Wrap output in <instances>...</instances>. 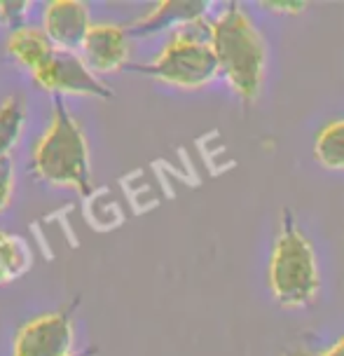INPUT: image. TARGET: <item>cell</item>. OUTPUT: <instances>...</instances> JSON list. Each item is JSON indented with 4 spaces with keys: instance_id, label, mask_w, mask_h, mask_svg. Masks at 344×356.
Returning <instances> with one entry per match:
<instances>
[{
    "instance_id": "6da1fadb",
    "label": "cell",
    "mask_w": 344,
    "mask_h": 356,
    "mask_svg": "<svg viewBox=\"0 0 344 356\" xmlns=\"http://www.w3.org/2000/svg\"><path fill=\"white\" fill-rule=\"evenodd\" d=\"M211 44L229 89L244 104H253L263 92L267 44L241 5H227L211 19Z\"/></svg>"
},
{
    "instance_id": "7a4b0ae2",
    "label": "cell",
    "mask_w": 344,
    "mask_h": 356,
    "mask_svg": "<svg viewBox=\"0 0 344 356\" xmlns=\"http://www.w3.org/2000/svg\"><path fill=\"white\" fill-rule=\"evenodd\" d=\"M35 176L54 188H71L80 195L92 190V162L85 129L66 111L61 99L54 101V113L47 129L33 148Z\"/></svg>"
},
{
    "instance_id": "3957f363",
    "label": "cell",
    "mask_w": 344,
    "mask_h": 356,
    "mask_svg": "<svg viewBox=\"0 0 344 356\" xmlns=\"http://www.w3.org/2000/svg\"><path fill=\"white\" fill-rule=\"evenodd\" d=\"M267 284L274 300L286 309L309 307L321 291L316 251L290 213H284L281 230L274 239L267 263Z\"/></svg>"
},
{
    "instance_id": "277c9868",
    "label": "cell",
    "mask_w": 344,
    "mask_h": 356,
    "mask_svg": "<svg viewBox=\"0 0 344 356\" xmlns=\"http://www.w3.org/2000/svg\"><path fill=\"white\" fill-rule=\"evenodd\" d=\"M136 71L178 89H202L211 85L220 75V63L211 44V22L202 17L171 31L169 40L155 59L145 66H136Z\"/></svg>"
},
{
    "instance_id": "5b68a950",
    "label": "cell",
    "mask_w": 344,
    "mask_h": 356,
    "mask_svg": "<svg viewBox=\"0 0 344 356\" xmlns=\"http://www.w3.org/2000/svg\"><path fill=\"white\" fill-rule=\"evenodd\" d=\"M31 78L44 92L99 99L113 97V92L99 80V75L87 66L85 59L78 52H66V49H56L40 68L31 73Z\"/></svg>"
},
{
    "instance_id": "8992f818",
    "label": "cell",
    "mask_w": 344,
    "mask_h": 356,
    "mask_svg": "<svg viewBox=\"0 0 344 356\" xmlns=\"http://www.w3.org/2000/svg\"><path fill=\"white\" fill-rule=\"evenodd\" d=\"M75 330L66 312H47L17 330L12 356H73Z\"/></svg>"
},
{
    "instance_id": "52a82bcc",
    "label": "cell",
    "mask_w": 344,
    "mask_h": 356,
    "mask_svg": "<svg viewBox=\"0 0 344 356\" xmlns=\"http://www.w3.org/2000/svg\"><path fill=\"white\" fill-rule=\"evenodd\" d=\"M80 56L97 75L122 71L129 61V31L120 24H92Z\"/></svg>"
},
{
    "instance_id": "ba28073f",
    "label": "cell",
    "mask_w": 344,
    "mask_h": 356,
    "mask_svg": "<svg viewBox=\"0 0 344 356\" xmlns=\"http://www.w3.org/2000/svg\"><path fill=\"white\" fill-rule=\"evenodd\" d=\"M42 29L56 49L78 52L89 29H92V17H89L87 3H80V0H54V3H47L42 12Z\"/></svg>"
},
{
    "instance_id": "9c48e42d",
    "label": "cell",
    "mask_w": 344,
    "mask_h": 356,
    "mask_svg": "<svg viewBox=\"0 0 344 356\" xmlns=\"http://www.w3.org/2000/svg\"><path fill=\"white\" fill-rule=\"evenodd\" d=\"M206 10L208 3H199V0H164L150 8L143 17H138L126 31L129 35H152L169 29L176 31L195 19L206 17Z\"/></svg>"
},
{
    "instance_id": "30bf717a",
    "label": "cell",
    "mask_w": 344,
    "mask_h": 356,
    "mask_svg": "<svg viewBox=\"0 0 344 356\" xmlns=\"http://www.w3.org/2000/svg\"><path fill=\"white\" fill-rule=\"evenodd\" d=\"M8 52L15 56V61H19L24 68H28L33 73L35 68H40L56 52V47L49 40V35L44 33V29L24 24V26H19L10 33Z\"/></svg>"
},
{
    "instance_id": "8fae6325",
    "label": "cell",
    "mask_w": 344,
    "mask_h": 356,
    "mask_svg": "<svg viewBox=\"0 0 344 356\" xmlns=\"http://www.w3.org/2000/svg\"><path fill=\"white\" fill-rule=\"evenodd\" d=\"M31 265H33V253L26 241L0 230V286L19 279L24 272H28Z\"/></svg>"
},
{
    "instance_id": "7c38bea8",
    "label": "cell",
    "mask_w": 344,
    "mask_h": 356,
    "mask_svg": "<svg viewBox=\"0 0 344 356\" xmlns=\"http://www.w3.org/2000/svg\"><path fill=\"white\" fill-rule=\"evenodd\" d=\"M314 157L321 167L344 171V120H333L316 134Z\"/></svg>"
},
{
    "instance_id": "4fadbf2b",
    "label": "cell",
    "mask_w": 344,
    "mask_h": 356,
    "mask_svg": "<svg viewBox=\"0 0 344 356\" xmlns=\"http://www.w3.org/2000/svg\"><path fill=\"white\" fill-rule=\"evenodd\" d=\"M26 124V106L19 97H8L0 104V160L12 157Z\"/></svg>"
},
{
    "instance_id": "5bb4252c",
    "label": "cell",
    "mask_w": 344,
    "mask_h": 356,
    "mask_svg": "<svg viewBox=\"0 0 344 356\" xmlns=\"http://www.w3.org/2000/svg\"><path fill=\"white\" fill-rule=\"evenodd\" d=\"M15 195V160L5 157L0 160V213L12 204Z\"/></svg>"
},
{
    "instance_id": "9a60e30c",
    "label": "cell",
    "mask_w": 344,
    "mask_h": 356,
    "mask_svg": "<svg viewBox=\"0 0 344 356\" xmlns=\"http://www.w3.org/2000/svg\"><path fill=\"white\" fill-rule=\"evenodd\" d=\"M263 8L277 12V15H300V12L307 10V3H277V0H267V3H263Z\"/></svg>"
},
{
    "instance_id": "2e32d148",
    "label": "cell",
    "mask_w": 344,
    "mask_h": 356,
    "mask_svg": "<svg viewBox=\"0 0 344 356\" xmlns=\"http://www.w3.org/2000/svg\"><path fill=\"white\" fill-rule=\"evenodd\" d=\"M290 356H344V335L337 342H333L328 349H323V352H318V354H309V352H295V354H290Z\"/></svg>"
},
{
    "instance_id": "e0dca14e",
    "label": "cell",
    "mask_w": 344,
    "mask_h": 356,
    "mask_svg": "<svg viewBox=\"0 0 344 356\" xmlns=\"http://www.w3.org/2000/svg\"><path fill=\"white\" fill-rule=\"evenodd\" d=\"M0 24H5V3L0 0Z\"/></svg>"
},
{
    "instance_id": "ac0fdd59",
    "label": "cell",
    "mask_w": 344,
    "mask_h": 356,
    "mask_svg": "<svg viewBox=\"0 0 344 356\" xmlns=\"http://www.w3.org/2000/svg\"><path fill=\"white\" fill-rule=\"evenodd\" d=\"M73 356H87V354H73Z\"/></svg>"
}]
</instances>
